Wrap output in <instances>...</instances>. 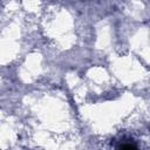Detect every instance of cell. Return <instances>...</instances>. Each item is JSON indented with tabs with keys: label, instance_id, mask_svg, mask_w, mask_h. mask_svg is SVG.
Masks as SVG:
<instances>
[]
</instances>
